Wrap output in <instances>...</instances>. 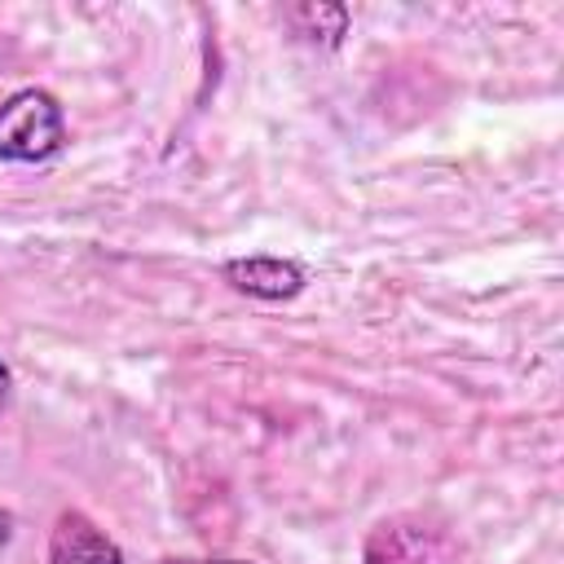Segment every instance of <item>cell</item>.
<instances>
[{"label":"cell","mask_w":564,"mask_h":564,"mask_svg":"<svg viewBox=\"0 0 564 564\" xmlns=\"http://www.w3.org/2000/svg\"><path fill=\"white\" fill-rule=\"evenodd\" d=\"M66 145V115L53 93L18 88L0 101V159L4 163H48Z\"/></svg>","instance_id":"1"},{"label":"cell","mask_w":564,"mask_h":564,"mask_svg":"<svg viewBox=\"0 0 564 564\" xmlns=\"http://www.w3.org/2000/svg\"><path fill=\"white\" fill-rule=\"evenodd\" d=\"M225 282L256 300H295L304 291V269L286 256H238L225 260Z\"/></svg>","instance_id":"2"},{"label":"cell","mask_w":564,"mask_h":564,"mask_svg":"<svg viewBox=\"0 0 564 564\" xmlns=\"http://www.w3.org/2000/svg\"><path fill=\"white\" fill-rule=\"evenodd\" d=\"M48 560L53 564H123L119 546L84 516V511H62L48 538Z\"/></svg>","instance_id":"3"},{"label":"cell","mask_w":564,"mask_h":564,"mask_svg":"<svg viewBox=\"0 0 564 564\" xmlns=\"http://www.w3.org/2000/svg\"><path fill=\"white\" fill-rule=\"evenodd\" d=\"M375 538H388V551H366V564H445L449 560V551L441 542L427 546V538H436V533L423 538V529L379 524Z\"/></svg>","instance_id":"4"},{"label":"cell","mask_w":564,"mask_h":564,"mask_svg":"<svg viewBox=\"0 0 564 564\" xmlns=\"http://www.w3.org/2000/svg\"><path fill=\"white\" fill-rule=\"evenodd\" d=\"M291 22H295V31L308 44H322V48H339V40L348 35V9L344 4H330V0L295 4L291 9Z\"/></svg>","instance_id":"5"},{"label":"cell","mask_w":564,"mask_h":564,"mask_svg":"<svg viewBox=\"0 0 564 564\" xmlns=\"http://www.w3.org/2000/svg\"><path fill=\"white\" fill-rule=\"evenodd\" d=\"M159 564H247V560H159Z\"/></svg>","instance_id":"6"},{"label":"cell","mask_w":564,"mask_h":564,"mask_svg":"<svg viewBox=\"0 0 564 564\" xmlns=\"http://www.w3.org/2000/svg\"><path fill=\"white\" fill-rule=\"evenodd\" d=\"M9 383H13V375H9V366H4V361H0V401H4V397H9Z\"/></svg>","instance_id":"7"}]
</instances>
